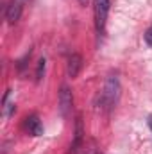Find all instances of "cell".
Listing matches in <instances>:
<instances>
[{
	"label": "cell",
	"mask_w": 152,
	"mask_h": 154,
	"mask_svg": "<svg viewBox=\"0 0 152 154\" xmlns=\"http://www.w3.org/2000/svg\"><path fill=\"white\" fill-rule=\"evenodd\" d=\"M109 5L111 0H93V11H95V25L99 31L104 29L106 20H108V13H109Z\"/></svg>",
	"instance_id": "2"
},
{
	"label": "cell",
	"mask_w": 152,
	"mask_h": 154,
	"mask_svg": "<svg viewBox=\"0 0 152 154\" xmlns=\"http://www.w3.org/2000/svg\"><path fill=\"white\" fill-rule=\"evenodd\" d=\"M45 59L41 57L38 61V70H36V81H41V77H43V74H45Z\"/></svg>",
	"instance_id": "8"
},
{
	"label": "cell",
	"mask_w": 152,
	"mask_h": 154,
	"mask_svg": "<svg viewBox=\"0 0 152 154\" xmlns=\"http://www.w3.org/2000/svg\"><path fill=\"white\" fill-rule=\"evenodd\" d=\"M23 2L25 0H13L5 11V18L9 23H16L22 16V9H23Z\"/></svg>",
	"instance_id": "4"
},
{
	"label": "cell",
	"mask_w": 152,
	"mask_h": 154,
	"mask_svg": "<svg viewBox=\"0 0 152 154\" xmlns=\"http://www.w3.org/2000/svg\"><path fill=\"white\" fill-rule=\"evenodd\" d=\"M81 68H82V57H81V54H72L68 57V75L72 77V79H75L79 75V72H81Z\"/></svg>",
	"instance_id": "6"
},
{
	"label": "cell",
	"mask_w": 152,
	"mask_h": 154,
	"mask_svg": "<svg viewBox=\"0 0 152 154\" xmlns=\"http://www.w3.org/2000/svg\"><path fill=\"white\" fill-rule=\"evenodd\" d=\"M25 129L32 136H41L43 134V125H41V122H39V118L36 115H31L25 118Z\"/></svg>",
	"instance_id": "5"
},
{
	"label": "cell",
	"mask_w": 152,
	"mask_h": 154,
	"mask_svg": "<svg viewBox=\"0 0 152 154\" xmlns=\"http://www.w3.org/2000/svg\"><path fill=\"white\" fill-rule=\"evenodd\" d=\"M72 102H74V99H72V91H70V88L68 86H63L61 88V91H59V111H61V115L66 116L70 113V109H72Z\"/></svg>",
	"instance_id": "3"
},
{
	"label": "cell",
	"mask_w": 152,
	"mask_h": 154,
	"mask_svg": "<svg viewBox=\"0 0 152 154\" xmlns=\"http://www.w3.org/2000/svg\"><path fill=\"white\" fill-rule=\"evenodd\" d=\"M145 41H147V43L152 47V25L147 29V32H145Z\"/></svg>",
	"instance_id": "9"
},
{
	"label": "cell",
	"mask_w": 152,
	"mask_h": 154,
	"mask_svg": "<svg viewBox=\"0 0 152 154\" xmlns=\"http://www.w3.org/2000/svg\"><path fill=\"white\" fill-rule=\"evenodd\" d=\"M149 127H150V129H152V116H150V118H149Z\"/></svg>",
	"instance_id": "11"
},
{
	"label": "cell",
	"mask_w": 152,
	"mask_h": 154,
	"mask_svg": "<svg viewBox=\"0 0 152 154\" xmlns=\"http://www.w3.org/2000/svg\"><path fill=\"white\" fill-rule=\"evenodd\" d=\"M81 138H82V122H81V116L77 118V129H75V143H74V149H75L77 145H79V142H81Z\"/></svg>",
	"instance_id": "7"
},
{
	"label": "cell",
	"mask_w": 152,
	"mask_h": 154,
	"mask_svg": "<svg viewBox=\"0 0 152 154\" xmlns=\"http://www.w3.org/2000/svg\"><path fill=\"white\" fill-rule=\"evenodd\" d=\"M79 4H81V5H86V4H88V0H79Z\"/></svg>",
	"instance_id": "10"
},
{
	"label": "cell",
	"mask_w": 152,
	"mask_h": 154,
	"mask_svg": "<svg viewBox=\"0 0 152 154\" xmlns=\"http://www.w3.org/2000/svg\"><path fill=\"white\" fill-rule=\"evenodd\" d=\"M118 95H120V82L116 77H109L106 81V86H104V91H102V100L104 104L109 108L113 106L114 102L118 100Z\"/></svg>",
	"instance_id": "1"
}]
</instances>
